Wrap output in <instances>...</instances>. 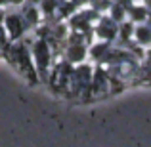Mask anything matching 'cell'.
Here are the masks:
<instances>
[{
  "instance_id": "cell-1",
  "label": "cell",
  "mask_w": 151,
  "mask_h": 147,
  "mask_svg": "<svg viewBox=\"0 0 151 147\" xmlns=\"http://www.w3.org/2000/svg\"><path fill=\"white\" fill-rule=\"evenodd\" d=\"M4 55L8 57V61L15 67L21 75H25L31 82H37V69H35V61H33V54H31V42L25 37L14 40L10 46L6 48Z\"/></svg>"
},
{
  "instance_id": "cell-2",
  "label": "cell",
  "mask_w": 151,
  "mask_h": 147,
  "mask_svg": "<svg viewBox=\"0 0 151 147\" xmlns=\"http://www.w3.org/2000/svg\"><path fill=\"white\" fill-rule=\"evenodd\" d=\"M92 73H94V65L90 63H77L73 65V71H71V78H69V90L71 96H75L81 101H88L92 98L90 94V82H92Z\"/></svg>"
},
{
  "instance_id": "cell-3",
  "label": "cell",
  "mask_w": 151,
  "mask_h": 147,
  "mask_svg": "<svg viewBox=\"0 0 151 147\" xmlns=\"http://www.w3.org/2000/svg\"><path fill=\"white\" fill-rule=\"evenodd\" d=\"M31 54H33L37 77L40 78V80L48 78L50 67H52V63H54V50H52L50 42L42 37H37L35 40H31Z\"/></svg>"
},
{
  "instance_id": "cell-4",
  "label": "cell",
  "mask_w": 151,
  "mask_h": 147,
  "mask_svg": "<svg viewBox=\"0 0 151 147\" xmlns=\"http://www.w3.org/2000/svg\"><path fill=\"white\" fill-rule=\"evenodd\" d=\"M4 29H6L8 37H10V40H19V38H23L27 34V31H29V27H27L25 19H23L21 11H4V21H2Z\"/></svg>"
},
{
  "instance_id": "cell-5",
  "label": "cell",
  "mask_w": 151,
  "mask_h": 147,
  "mask_svg": "<svg viewBox=\"0 0 151 147\" xmlns=\"http://www.w3.org/2000/svg\"><path fill=\"white\" fill-rule=\"evenodd\" d=\"M92 33L98 40L113 42V40H117V34H119V23L113 21L109 15L107 17L105 15H100L92 25Z\"/></svg>"
},
{
  "instance_id": "cell-6",
  "label": "cell",
  "mask_w": 151,
  "mask_h": 147,
  "mask_svg": "<svg viewBox=\"0 0 151 147\" xmlns=\"http://www.w3.org/2000/svg\"><path fill=\"white\" fill-rule=\"evenodd\" d=\"M109 73H107L105 65L98 63L96 69L92 73V82H90V94L92 98H101L109 92Z\"/></svg>"
},
{
  "instance_id": "cell-7",
  "label": "cell",
  "mask_w": 151,
  "mask_h": 147,
  "mask_svg": "<svg viewBox=\"0 0 151 147\" xmlns=\"http://www.w3.org/2000/svg\"><path fill=\"white\" fill-rule=\"evenodd\" d=\"M65 50L61 52L65 61H69L71 65L86 61V57H88V44L86 42H65Z\"/></svg>"
},
{
  "instance_id": "cell-8",
  "label": "cell",
  "mask_w": 151,
  "mask_h": 147,
  "mask_svg": "<svg viewBox=\"0 0 151 147\" xmlns=\"http://www.w3.org/2000/svg\"><path fill=\"white\" fill-rule=\"evenodd\" d=\"M21 15H23V19H25V23H27V27L29 29H35L37 25H40V19H42V14H40V10H38V6L37 4H33V2H23L21 6Z\"/></svg>"
},
{
  "instance_id": "cell-9",
  "label": "cell",
  "mask_w": 151,
  "mask_h": 147,
  "mask_svg": "<svg viewBox=\"0 0 151 147\" xmlns=\"http://www.w3.org/2000/svg\"><path fill=\"white\" fill-rule=\"evenodd\" d=\"M111 50V42L107 40H94L92 44H88V57L92 59L94 63H101L103 57L107 55V52Z\"/></svg>"
},
{
  "instance_id": "cell-10",
  "label": "cell",
  "mask_w": 151,
  "mask_h": 147,
  "mask_svg": "<svg viewBox=\"0 0 151 147\" xmlns=\"http://www.w3.org/2000/svg\"><path fill=\"white\" fill-rule=\"evenodd\" d=\"M132 40L140 46H149L151 44V27L149 25H134Z\"/></svg>"
},
{
  "instance_id": "cell-11",
  "label": "cell",
  "mask_w": 151,
  "mask_h": 147,
  "mask_svg": "<svg viewBox=\"0 0 151 147\" xmlns=\"http://www.w3.org/2000/svg\"><path fill=\"white\" fill-rule=\"evenodd\" d=\"M37 6H38V10H40L42 17L52 19V17H55V11H58L59 0H40Z\"/></svg>"
},
{
  "instance_id": "cell-12",
  "label": "cell",
  "mask_w": 151,
  "mask_h": 147,
  "mask_svg": "<svg viewBox=\"0 0 151 147\" xmlns=\"http://www.w3.org/2000/svg\"><path fill=\"white\" fill-rule=\"evenodd\" d=\"M107 11H109V17L117 23H121V21L126 19V6H122L119 0H113V4H111V8Z\"/></svg>"
},
{
  "instance_id": "cell-13",
  "label": "cell",
  "mask_w": 151,
  "mask_h": 147,
  "mask_svg": "<svg viewBox=\"0 0 151 147\" xmlns=\"http://www.w3.org/2000/svg\"><path fill=\"white\" fill-rule=\"evenodd\" d=\"M111 4H113V0H88V6L92 8L94 11H98V14L107 11L111 8Z\"/></svg>"
},
{
  "instance_id": "cell-14",
  "label": "cell",
  "mask_w": 151,
  "mask_h": 147,
  "mask_svg": "<svg viewBox=\"0 0 151 147\" xmlns=\"http://www.w3.org/2000/svg\"><path fill=\"white\" fill-rule=\"evenodd\" d=\"M23 2H27V0H8V6H15V8H19Z\"/></svg>"
},
{
  "instance_id": "cell-15",
  "label": "cell",
  "mask_w": 151,
  "mask_h": 147,
  "mask_svg": "<svg viewBox=\"0 0 151 147\" xmlns=\"http://www.w3.org/2000/svg\"><path fill=\"white\" fill-rule=\"evenodd\" d=\"M71 2H73L77 8H81V6H86V4H88V0H71Z\"/></svg>"
},
{
  "instance_id": "cell-16",
  "label": "cell",
  "mask_w": 151,
  "mask_h": 147,
  "mask_svg": "<svg viewBox=\"0 0 151 147\" xmlns=\"http://www.w3.org/2000/svg\"><path fill=\"white\" fill-rule=\"evenodd\" d=\"M2 21H4V8H0V25H2Z\"/></svg>"
},
{
  "instance_id": "cell-17",
  "label": "cell",
  "mask_w": 151,
  "mask_h": 147,
  "mask_svg": "<svg viewBox=\"0 0 151 147\" xmlns=\"http://www.w3.org/2000/svg\"><path fill=\"white\" fill-rule=\"evenodd\" d=\"M8 6V0H0V8H6Z\"/></svg>"
},
{
  "instance_id": "cell-18",
  "label": "cell",
  "mask_w": 151,
  "mask_h": 147,
  "mask_svg": "<svg viewBox=\"0 0 151 147\" xmlns=\"http://www.w3.org/2000/svg\"><path fill=\"white\" fill-rule=\"evenodd\" d=\"M0 54H2V50H0Z\"/></svg>"
}]
</instances>
